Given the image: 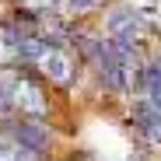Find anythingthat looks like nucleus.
Wrapping results in <instances>:
<instances>
[{
    "label": "nucleus",
    "mask_w": 161,
    "mask_h": 161,
    "mask_svg": "<svg viewBox=\"0 0 161 161\" xmlns=\"http://www.w3.org/2000/svg\"><path fill=\"white\" fill-rule=\"evenodd\" d=\"M14 116V67H0V123Z\"/></svg>",
    "instance_id": "nucleus-5"
},
{
    "label": "nucleus",
    "mask_w": 161,
    "mask_h": 161,
    "mask_svg": "<svg viewBox=\"0 0 161 161\" xmlns=\"http://www.w3.org/2000/svg\"><path fill=\"white\" fill-rule=\"evenodd\" d=\"M109 0H56V11H67L70 18H77V21H88L91 14H98Z\"/></svg>",
    "instance_id": "nucleus-6"
},
{
    "label": "nucleus",
    "mask_w": 161,
    "mask_h": 161,
    "mask_svg": "<svg viewBox=\"0 0 161 161\" xmlns=\"http://www.w3.org/2000/svg\"><path fill=\"white\" fill-rule=\"evenodd\" d=\"M0 137L11 140L21 151L42 158V161L60 158V151H63V133L49 119H18V116H11V119L0 123Z\"/></svg>",
    "instance_id": "nucleus-1"
},
{
    "label": "nucleus",
    "mask_w": 161,
    "mask_h": 161,
    "mask_svg": "<svg viewBox=\"0 0 161 161\" xmlns=\"http://www.w3.org/2000/svg\"><path fill=\"white\" fill-rule=\"evenodd\" d=\"M49 161H91V158H49Z\"/></svg>",
    "instance_id": "nucleus-8"
},
{
    "label": "nucleus",
    "mask_w": 161,
    "mask_h": 161,
    "mask_svg": "<svg viewBox=\"0 0 161 161\" xmlns=\"http://www.w3.org/2000/svg\"><path fill=\"white\" fill-rule=\"evenodd\" d=\"M35 70L46 77V84L53 91H60V95H70L77 88L80 74H84V67H80L74 49H46V56L35 63Z\"/></svg>",
    "instance_id": "nucleus-3"
},
{
    "label": "nucleus",
    "mask_w": 161,
    "mask_h": 161,
    "mask_svg": "<svg viewBox=\"0 0 161 161\" xmlns=\"http://www.w3.org/2000/svg\"><path fill=\"white\" fill-rule=\"evenodd\" d=\"M98 32L119 42H151L147 35L154 32V21L133 0H109L98 14Z\"/></svg>",
    "instance_id": "nucleus-2"
},
{
    "label": "nucleus",
    "mask_w": 161,
    "mask_h": 161,
    "mask_svg": "<svg viewBox=\"0 0 161 161\" xmlns=\"http://www.w3.org/2000/svg\"><path fill=\"white\" fill-rule=\"evenodd\" d=\"M126 123L133 126V137L147 154H161V112L137 95L126 98Z\"/></svg>",
    "instance_id": "nucleus-4"
},
{
    "label": "nucleus",
    "mask_w": 161,
    "mask_h": 161,
    "mask_svg": "<svg viewBox=\"0 0 161 161\" xmlns=\"http://www.w3.org/2000/svg\"><path fill=\"white\" fill-rule=\"evenodd\" d=\"M126 161H147V158H144V154H140V151H133V154H130V158H126Z\"/></svg>",
    "instance_id": "nucleus-7"
}]
</instances>
